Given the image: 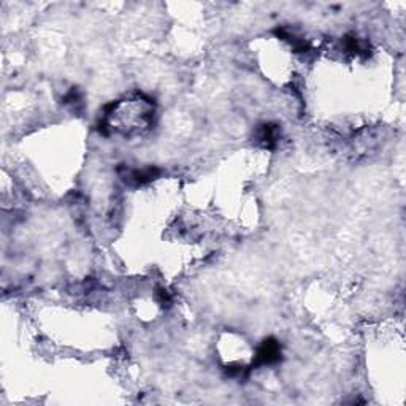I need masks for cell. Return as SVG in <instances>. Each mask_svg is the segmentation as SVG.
Returning a JSON list of instances; mask_svg holds the SVG:
<instances>
[{
  "instance_id": "1",
  "label": "cell",
  "mask_w": 406,
  "mask_h": 406,
  "mask_svg": "<svg viewBox=\"0 0 406 406\" xmlns=\"http://www.w3.org/2000/svg\"><path fill=\"white\" fill-rule=\"evenodd\" d=\"M156 114L154 102L145 94L135 93L105 107L100 119V130L104 134L124 136L143 135L150 130Z\"/></svg>"
},
{
  "instance_id": "2",
  "label": "cell",
  "mask_w": 406,
  "mask_h": 406,
  "mask_svg": "<svg viewBox=\"0 0 406 406\" xmlns=\"http://www.w3.org/2000/svg\"><path fill=\"white\" fill-rule=\"evenodd\" d=\"M279 359H281V346L276 340L268 338L257 348L253 367H268V365L278 364Z\"/></svg>"
},
{
  "instance_id": "3",
  "label": "cell",
  "mask_w": 406,
  "mask_h": 406,
  "mask_svg": "<svg viewBox=\"0 0 406 406\" xmlns=\"http://www.w3.org/2000/svg\"><path fill=\"white\" fill-rule=\"evenodd\" d=\"M279 136H281V132H279V127L276 124L267 123L259 125L256 132V141L259 143L262 148H267V150H273L276 148Z\"/></svg>"
}]
</instances>
